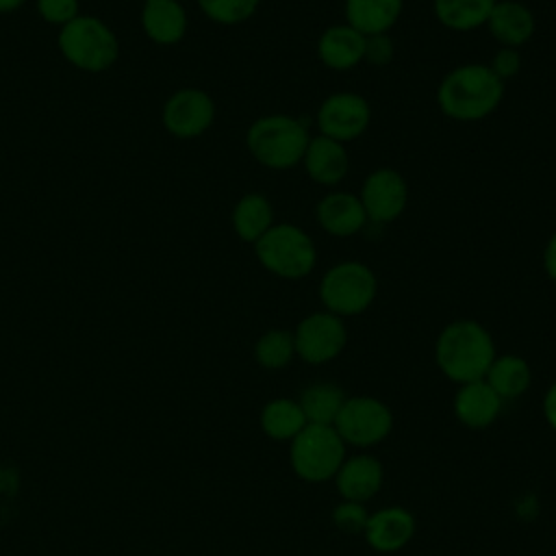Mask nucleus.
Wrapping results in <instances>:
<instances>
[{
    "instance_id": "f257e3e1",
    "label": "nucleus",
    "mask_w": 556,
    "mask_h": 556,
    "mask_svg": "<svg viewBox=\"0 0 556 556\" xmlns=\"http://www.w3.org/2000/svg\"><path fill=\"white\" fill-rule=\"evenodd\" d=\"M504 96V80L482 63L452 70L437 89L439 109L458 122H476L497 109Z\"/></svg>"
},
{
    "instance_id": "f03ea898",
    "label": "nucleus",
    "mask_w": 556,
    "mask_h": 556,
    "mask_svg": "<svg viewBox=\"0 0 556 556\" xmlns=\"http://www.w3.org/2000/svg\"><path fill=\"white\" fill-rule=\"evenodd\" d=\"M437 365L454 382L484 380L495 361V345L491 334L471 319L447 324L437 339Z\"/></svg>"
},
{
    "instance_id": "7ed1b4c3",
    "label": "nucleus",
    "mask_w": 556,
    "mask_h": 556,
    "mask_svg": "<svg viewBox=\"0 0 556 556\" xmlns=\"http://www.w3.org/2000/svg\"><path fill=\"white\" fill-rule=\"evenodd\" d=\"M308 141L311 137L302 122L282 113L256 119L245 135L250 154L271 169L295 167L304 159Z\"/></svg>"
},
{
    "instance_id": "20e7f679",
    "label": "nucleus",
    "mask_w": 556,
    "mask_h": 556,
    "mask_svg": "<svg viewBox=\"0 0 556 556\" xmlns=\"http://www.w3.org/2000/svg\"><path fill=\"white\" fill-rule=\"evenodd\" d=\"M256 258L280 278H302L313 271L317 252L313 239L293 224L271 226L256 243Z\"/></svg>"
},
{
    "instance_id": "39448f33",
    "label": "nucleus",
    "mask_w": 556,
    "mask_h": 556,
    "mask_svg": "<svg viewBox=\"0 0 556 556\" xmlns=\"http://www.w3.org/2000/svg\"><path fill=\"white\" fill-rule=\"evenodd\" d=\"M59 48L72 65L87 72H102L111 67L119 52L113 30L91 15H78L61 26Z\"/></svg>"
},
{
    "instance_id": "423d86ee",
    "label": "nucleus",
    "mask_w": 556,
    "mask_h": 556,
    "mask_svg": "<svg viewBox=\"0 0 556 556\" xmlns=\"http://www.w3.org/2000/svg\"><path fill=\"white\" fill-rule=\"evenodd\" d=\"M378 280L374 271L358 261H343L332 265L319 285V298L328 313L339 317L363 313L376 298Z\"/></svg>"
},
{
    "instance_id": "0eeeda50",
    "label": "nucleus",
    "mask_w": 556,
    "mask_h": 556,
    "mask_svg": "<svg viewBox=\"0 0 556 556\" xmlns=\"http://www.w3.org/2000/svg\"><path fill=\"white\" fill-rule=\"evenodd\" d=\"M343 456V439L339 437L334 426L306 424L291 439V465L295 473L308 482H319L337 476Z\"/></svg>"
},
{
    "instance_id": "6e6552de",
    "label": "nucleus",
    "mask_w": 556,
    "mask_h": 556,
    "mask_svg": "<svg viewBox=\"0 0 556 556\" xmlns=\"http://www.w3.org/2000/svg\"><path fill=\"white\" fill-rule=\"evenodd\" d=\"M391 410L374 397H348L334 419V430L339 437L352 445H374L391 432Z\"/></svg>"
},
{
    "instance_id": "1a4fd4ad",
    "label": "nucleus",
    "mask_w": 556,
    "mask_h": 556,
    "mask_svg": "<svg viewBox=\"0 0 556 556\" xmlns=\"http://www.w3.org/2000/svg\"><path fill=\"white\" fill-rule=\"evenodd\" d=\"M345 339L348 332L341 317L328 311L304 317L293 332L295 354L311 365L332 361L343 350Z\"/></svg>"
},
{
    "instance_id": "9d476101",
    "label": "nucleus",
    "mask_w": 556,
    "mask_h": 556,
    "mask_svg": "<svg viewBox=\"0 0 556 556\" xmlns=\"http://www.w3.org/2000/svg\"><path fill=\"white\" fill-rule=\"evenodd\" d=\"M371 119L369 104L363 96L339 91L328 96L317 111V126L324 137L334 141H352L361 137Z\"/></svg>"
},
{
    "instance_id": "9b49d317",
    "label": "nucleus",
    "mask_w": 556,
    "mask_h": 556,
    "mask_svg": "<svg viewBox=\"0 0 556 556\" xmlns=\"http://www.w3.org/2000/svg\"><path fill=\"white\" fill-rule=\"evenodd\" d=\"M361 204L367 219L384 224L400 217L408 202V189L404 178L389 167L371 172L361 189Z\"/></svg>"
},
{
    "instance_id": "f8f14e48",
    "label": "nucleus",
    "mask_w": 556,
    "mask_h": 556,
    "mask_svg": "<svg viewBox=\"0 0 556 556\" xmlns=\"http://www.w3.org/2000/svg\"><path fill=\"white\" fill-rule=\"evenodd\" d=\"M215 117V104L202 89H180L163 106L165 128L182 139L202 135Z\"/></svg>"
},
{
    "instance_id": "ddd939ff",
    "label": "nucleus",
    "mask_w": 556,
    "mask_h": 556,
    "mask_svg": "<svg viewBox=\"0 0 556 556\" xmlns=\"http://www.w3.org/2000/svg\"><path fill=\"white\" fill-rule=\"evenodd\" d=\"M367 37L348 24L328 26L317 41V56L330 70H350L365 59Z\"/></svg>"
},
{
    "instance_id": "4468645a",
    "label": "nucleus",
    "mask_w": 556,
    "mask_h": 556,
    "mask_svg": "<svg viewBox=\"0 0 556 556\" xmlns=\"http://www.w3.org/2000/svg\"><path fill=\"white\" fill-rule=\"evenodd\" d=\"M317 222L328 235L350 237L365 226L367 215L361 204V198L348 191H334L319 200Z\"/></svg>"
},
{
    "instance_id": "2eb2a0df",
    "label": "nucleus",
    "mask_w": 556,
    "mask_h": 556,
    "mask_svg": "<svg viewBox=\"0 0 556 556\" xmlns=\"http://www.w3.org/2000/svg\"><path fill=\"white\" fill-rule=\"evenodd\" d=\"M304 167H306V174L319 182V185H337L345 178L348 174V152L343 148L341 141H334L330 137H313L306 146V152H304Z\"/></svg>"
},
{
    "instance_id": "dca6fc26",
    "label": "nucleus",
    "mask_w": 556,
    "mask_h": 556,
    "mask_svg": "<svg viewBox=\"0 0 556 556\" xmlns=\"http://www.w3.org/2000/svg\"><path fill=\"white\" fill-rule=\"evenodd\" d=\"M415 532L413 515L400 506L382 508L367 517L365 536L367 543L378 552H395L408 543Z\"/></svg>"
},
{
    "instance_id": "f3484780",
    "label": "nucleus",
    "mask_w": 556,
    "mask_h": 556,
    "mask_svg": "<svg viewBox=\"0 0 556 556\" xmlns=\"http://www.w3.org/2000/svg\"><path fill=\"white\" fill-rule=\"evenodd\" d=\"M500 408L502 397L486 384V380L465 382L454 397L456 417L469 428L489 426L491 421H495Z\"/></svg>"
},
{
    "instance_id": "a211bd4d",
    "label": "nucleus",
    "mask_w": 556,
    "mask_h": 556,
    "mask_svg": "<svg viewBox=\"0 0 556 556\" xmlns=\"http://www.w3.org/2000/svg\"><path fill=\"white\" fill-rule=\"evenodd\" d=\"M486 26L491 35L506 48H517L526 43L534 33V15L530 9L515 0L495 2Z\"/></svg>"
},
{
    "instance_id": "6ab92c4d",
    "label": "nucleus",
    "mask_w": 556,
    "mask_h": 556,
    "mask_svg": "<svg viewBox=\"0 0 556 556\" xmlns=\"http://www.w3.org/2000/svg\"><path fill=\"white\" fill-rule=\"evenodd\" d=\"M382 484V465L374 456H354L341 463L337 471V489L345 502H365L378 493Z\"/></svg>"
},
{
    "instance_id": "aec40b11",
    "label": "nucleus",
    "mask_w": 556,
    "mask_h": 556,
    "mask_svg": "<svg viewBox=\"0 0 556 556\" xmlns=\"http://www.w3.org/2000/svg\"><path fill=\"white\" fill-rule=\"evenodd\" d=\"M141 24L152 41L172 46L178 43L187 30V15L178 0H146Z\"/></svg>"
},
{
    "instance_id": "412c9836",
    "label": "nucleus",
    "mask_w": 556,
    "mask_h": 556,
    "mask_svg": "<svg viewBox=\"0 0 556 556\" xmlns=\"http://www.w3.org/2000/svg\"><path fill=\"white\" fill-rule=\"evenodd\" d=\"M402 13V0H345L348 26L365 37L387 35Z\"/></svg>"
},
{
    "instance_id": "4be33fe9",
    "label": "nucleus",
    "mask_w": 556,
    "mask_h": 556,
    "mask_svg": "<svg viewBox=\"0 0 556 556\" xmlns=\"http://www.w3.org/2000/svg\"><path fill=\"white\" fill-rule=\"evenodd\" d=\"M235 232L250 243H256L274 226V208L261 193H245L232 211Z\"/></svg>"
},
{
    "instance_id": "5701e85b",
    "label": "nucleus",
    "mask_w": 556,
    "mask_h": 556,
    "mask_svg": "<svg viewBox=\"0 0 556 556\" xmlns=\"http://www.w3.org/2000/svg\"><path fill=\"white\" fill-rule=\"evenodd\" d=\"M343 389H339L332 382H315L306 387L300 395V408L306 417V424H321L332 426L343 402H345Z\"/></svg>"
},
{
    "instance_id": "b1692460",
    "label": "nucleus",
    "mask_w": 556,
    "mask_h": 556,
    "mask_svg": "<svg viewBox=\"0 0 556 556\" xmlns=\"http://www.w3.org/2000/svg\"><path fill=\"white\" fill-rule=\"evenodd\" d=\"M497 0H434L437 20L450 30H473L486 24Z\"/></svg>"
},
{
    "instance_id": "393cba45",
    "label": "nucleus",
    "mask_w": 556,
    "mask_h": 556,
    "mask_svg": "<svg viewBox=\"0 0 556 556\" xmlns=\"http://www.w3.org/2000/svg\"><path fill=\"white\" fill-rule=\"evenodd\" d=\"M486 384L504 400L519 397L530 387V367L523 358L506 354L491 363L486 371Z\"/></svg>"
},
{
    "instance_id": "a878e982",
    "label": "nucleus",
    "mask_w": 556,
    "mask_h": 556,
    "mask_svg": "<svg viewBox=\"0 0 556 556\" xmlns=\"http://www.w3.org/2000/svg\"><path fill=\"white\" fill-rule=\"evenodd\" d=\"M261 426L265 434H269L271 439L287 441L293 439L306 426V417L298 402L274 400L263 408Z\"/></svg>"
},
{
    "instance_id": "bb28decb",
    "label": "nucleus",
    "mask_w": 556,
    "mask_h": 556,
    "mask_svg": "<svg viewBox=\"0 0 556 556\" xmlns=\"http://www.w3.org/2000/svg\"><path fill=\"white\" fill-rule=\"evenodd\" d=\"M256 361L267 367V369H280L285 367L293 354H295V343L293 334L287 330H269L265 332L254 348Z\"/></svg>"
},
{
    "instance_id": "cd10ccee",
    "label": "nucleus",
    "mask_w": 556,
    "mask_h": 556,
    "mask_svg": "<svg viewBox=\"0 0 556 556\" xmlns=\"http://www.w3.org/2000/svg\"><path fill=\"white\" fill-rule=\"evenodd\" d=\"M206 17L217 24H239L248 20L261 0H198Z\"/></svg>"
},
{
    "instance_id": "c85d7f7f",
    "label": "nucleus",
    "mask_w": 556,
    "mask_h": 556,
    "mask_svg": "<svg viewBox=\"0 0 556 556\" xmlns=\"http://www.w3.org/2000/svg\"><path fill=\"white\" fill-rule=\"evenodd\" d=\"M39 13L50 24L65 26L74 17H78V0H37Z\"/></svg>"
},
{
    "instance_id": "c756f323",
    "label": "nucleus",
    "mask_w": 556,
    "mask_h": 556,
    "mask_svg": "<svg viewBox=\"0 0 556 556\" xmlns=\"http://www.w3.org/2000/svg\"><path fill=\"white\" fill-rule=\"evenodd\" d=\"M334 523L348 532H358L365 530L367 513L361 502H343L334 508Z\"/></svg>"
},
{
    "instance_id": "7c9ffc66",
    "label": "nucleus",
    "mask_w": 556,
    "mask_h": 556,
    "mask_svg": "<svg viewBox=\"0 0 556 556\" xmlns=\"http://www.w3.org/2000/svg\"><path fill=\"white\" fill-rule=\"evenodd\" d=\"M502 80H506V78H513L517 72H519V67H521V59H519V52L515 50V48H502V50H497L495 52V56H493V63L489 65Z\"/></svg>"
},
{
    "instance_id": "2f4dec72",
    "label": "nucleus",
    "mask_w": 556,
    "mask_h": 556,
    "mask_svg": "<svg viewBox=\"0 0 556 556\" xmlns=\"http://www.w3.org/2000/svg\"><path fill=\"white\" fill-rule=\"evenodd\" d=\"M391 54H393V48H391V41L384 35L367 37L365 59H369L376 65H382V63H387L391 59Z\"/></svg>"
},
{
    "instance_id": "473e14b6",
    "label": "nucleus",
    "mask_w": 556,
    "mask_h": 556,
    "mask_svg": "<svg viewBox=\"0 0 556 556\" xmlns=\"http://www.w3.org/2000/svg\"><path fill=\"white\" fill-rule=\"evenodd\" d=\"M543 267H545L547 276L556 282V232L552 235V239H549L547 245H545V252H543Z\"/></svg>"
},
{
    "instance_id": "72a5a7b5",
    "label": "nucleus",
    "mask_w": 556,
    "mask_h": 556,
    "mask_svg": "<svg viewBox=\"0 0 556 556\" xmlns=\"http://www.w3.org/2000/svg\"><path fill=\"white\" fill-rule=\"evenodd\" d=\"M543 410H545V417H547L549 426L556 430V382H554V384L549 387V391L545 393Z\"/></svg>"
},
{
    "instance_id": "f704fd0d",
    "label": "nucleus",
    "mask_w": 556,
    "mask_h": 556,
    "mask_svg": "<svg viewBox=\"0 0 556 556\" xmlns=\"http://www.w3.org/2000/svg\"><path fill=\"white\" fill-rule=\"evenodd\" d=\"M24 0H0V13H9L13 9H17Z\"/></svg>"
}]
</instances>
